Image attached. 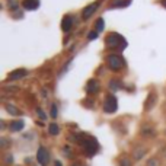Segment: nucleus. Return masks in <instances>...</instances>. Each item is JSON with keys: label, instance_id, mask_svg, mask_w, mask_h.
Returning a JSON list of instances; mask_svg holds the SVG:
<instances>
[{"label": "nucleus", "instance_id": "15", "mask_svg": "<svg viewBox=\"0 0 166 166\" xmlns=\"http://www.w3.org/2000/svg\"><path fill=\"white\" fill-rule=\"evenodd\" d=\"M96 37H98V34H96V32H93V31H92V32H90V35H89V40H95V38H96Z\"/></svg>", "mask_w": 166, "mask_h": 166}, {"label": "nucleus", "instance_id": "13", "mask_svg": "<svg viewBox=\"0 0 166 166\" xmlns=\"http://www.w3.org/2000/svg\"><path fill=\"white\" fill-rule=\"evenodd\" d=\"M96 28H98V31H102V29H104V21H102V19H98Z\"/></svg>", "mask_w": 166, "mask_h": 166}, {"label": "nucleus", "instance_id": "5", "mask_svg": "<svg viewBox=\"0 0 166 166\" xmlns=\"http://www.w3.org/2000/svg\"><path fill=\"white\" fill-rule=\"evenodd\" d=\"M37 159H38V162H40L42 166H45L48 163V153H47V150H45L44 147H40V149H38Z\"/></svg>", "mask_w": 166, "mask_h": 166}, {"label": "nucleus", "instance_id": "16", "mask_svg": "<svg viewBox=\"0 0 166 166\" xmlns=\"http://www.w3.org/2000/svg\"><path fill=\"white\" fill-rule=\"evenodd\" d=\"M55 166H63V165H61L60 162H55Z\"/></svg>", "mask_w": 166, "mask_h": 166}, {"label": "nucleus", "instance_id": "14", "mask_svg": "<svg viewBox=\"0 0 166 166\" xmlns=\"http://www.w3.org/2000/svg\"><path fill=\"white\" fill-rule=\"evenodd\" d=\"M51 115H52L54 118L57 117V108H55V105H54V106H52V109H51Z\"/></svg>", "mask_w": 166, "mask_h": 166}, {"label": "nucleus", "instance_id": "6", "mask_svg": "<svg viewBox=\"0 0 166 166\" xmlns=\"http://www.w3.org/2000/svg\"><path fill=\"white\" fill-rule=\"evenodd\" d=\"M22 6L26 10H35L40 6V0H23L22 1Z\"/></svg>", "mask_w": 166, "mask_h": 166}, {"label": "nucleus", "instance_id": "2", "mask_svg": "<svg viewBox=\"0 0 166 166\" xmlns=\"http://www.w3.org/2000/svg\"><path fill=\"white\" fill-rule=\"evenodd\" d=\"M80 138H82V140H80V144H82L83 150L86 152V155L92 156V155H95V153L98 152L99 146H98V141H96V140H95L93 137H87V135H82Z\"/></svg>", "mask_w": 166, "mask_h": 166}, {"label": "nucleus", "instance_id": "1", "mask_svg": "<svg viewBox=\"0 0 166 166\" xmlns=\"http://www.w3.org/2000/svg\"><path fill=\"white\" fill-rule=\"evenodd\" d=\"M106 45L109 48H115V50L123 51V50H125V47H127V41H125V38L123 35L112 32L111 35L106 37Z\"/></svg>", "mask_w": 166, "mask_h": 166}, {"label": "nucleus", "instance_id": "7", "mask_svg": "<svg viewBox=\"0 0 166 166\" xmlns=\"http://www.w3.org/2000/svg\"><path fill=\"white\" fill-rule=\"evenodd\" d=\"M73 22V19H72V16H69V15H66L64 18H63V22H61V28H63V31H66V32H69L70 29H72V23Z\"/></svg>", "mask_w": 166, "mask_h": 166}, {"label": "nucleus", "instance_id": "12", "mask_svg": "<svg viewBox=\"0 0 166 166\" xmlns=\"http://www.w3.org/2000/svg\"><path fill=\"white\" fill-rule=\"evenodd\" d=\"M50 134H52V135H55V134H58V125H55V124H51L50 125Z\"/></svg>", "mask_w": 166, "mask_h": 166}, {"label": "nucleus", "instance_id": "9", "mask_svg": "<svg viewBox=\"0 0 166 166\" xmlns=\"http://www.w3.org/2000/svg\"><path fill=\"white\" fill-rule=\"evenodd\" d=\"M22 127H23V121H15V123L10 124V130L12 131H19Z\"/></svg>", "mask_w": 166, "mask_h": 166}, {"label": "nucleus", "instance_id": "4", "mask_svg": "<svg viewBox=\"0 0 166 166\" xmlns=\"http://www.w3.org/2000/svg\"><path fill=\"white\" fill-rule=\"evenodd\" d=\"M108 64H109V67H111L112 70H120V69L124 67L125 63L120 54H111V55L108 57Z\"/></svg>", "mask_w": 166, "mask_h": 166}, {"label": "nucleus", "instance_id": "10", "mask_svg": "<svg viewBox=\"0 0 166 166\" xmlns=\"http://www.w3.org/2000/svg\"><path fill=\"white\" fill-rule=\"evenodd\" d=\"M25 70H18V72H13V73H10L9 74V79H18V77H22V76H25Z\"/></svg>", "mask_w": 166, "mask_h": 166}, {"label": "nucleus", "instance_id": "8", "mask_svg": "<svg viewBox=\"0 0 166 166\" xmlns=\"http://www.w3.org/2000/svg\"><path fill=\"white\" fill-rule=\"evenodd\" d=\"M96 7H98V3H93V4H89L84 10H83V13H82V16H83V19H87L95 10H96Z\"/></svg>", "mask_w": 166, "mask_h": 166}, {"label": "nucleus", "instance_id": "3", "mask_svg": "<svg viewBox=\"0 0 166 166\" xmlns=\"http://www.w3.org/2000/svg\"><path fill=\"white\" fill-rule=\"evenodd\" d=\"M117 108H118V101H117V98H115L114 95H108V96L105 98L104 111L108 112V114H112V112L117 111Z\"/></svg>", "mask_w": 166, "mask_h": 166}, {"label": "nucleus", "instance_id": "11", "mask_svg": "<svg viewBox=\"0 0 166 166\" xmlns=\"http://www.w3.org/2000/svg\"><path fill=\"white\" fill-rule=\"evenodd\" d=\"M130 1H131V0H124V1H123V0H114V3H112V7H115V6H117V7H123V6L130 4Z\"/></svg>", "mask_w": 166, "mask_h": 166}, {"label": "nucleus", "instance_id": "17", "mask_svg": "<svg viewBox=\"0 0 166 166\" xmlns=\"http://www.w3.org/2000/svg\"><path fill=\"white\" fill-rule=\"evenodd\" d=\"M162 4H163V6L166 7V0H162Z\"/></svg>", "mask_w": 166, "mask_h": 166}]
</instances>
